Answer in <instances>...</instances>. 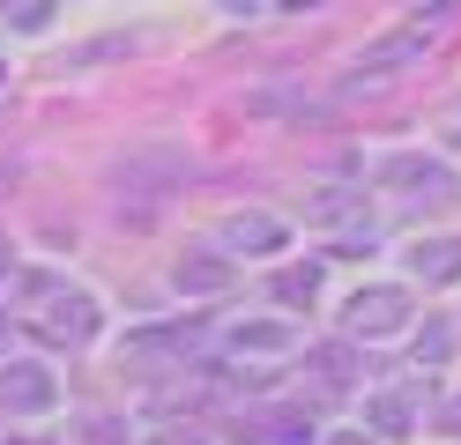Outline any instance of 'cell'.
I'll return each mask as SVG.
<instances>
[{
	"label": "cell",
	"instance_id": "6da1fadb",
	"mask_svg": "<svg viewBox=\"0 0 461 445\" xmlns=\"http://www.w3.org/2000/svg\"><path fill=\"white\" fill-rule=\"evenodd\" d=\"M342 326H350L357 342H387V334H402V326H410V289H394V282L357 289L350 305H342Z\"/></svg>",
	"mask_w": 461,
	"mask_h": 445
},
{
	"label": "cell",
	"instance_id": "7a4b0ae2",
	"mask_svg": "<svg viewBox=\"0 0 461 445\" xmlns=\"http://www.w3.org/2000/svg\"><path fill=\"white\" fill-rule=\"evenodd\" d=\"M431 38H439V22H402V30H387L380 45H365L357 52V75H402V67H417V59L431 52Z\"/></svg>",
	"mask_w": 461,
	"mask_h": 445
},
{
	"label": "cell",
	"instance_id": "3957f363",
	"mask_svg": "<svg viewBox=\"0 0 461 445\" xmlns=\"http://www.w3.org/2000/svg\"><path fill=\"white\" fill-rule=\"evenodd\" d=\"M52 401H60V378H52L45 364H8L0 371V408L8 415H45Z\"/></svg>",
	"mask_w": 461,
	"mask_h": 445
},
{
	"label": "cell",
	"instance_id": "277c9868",
	"mask_svg": "<svg viewBox=\"0 0 461 445\" xmlns=\"http://www.w3.org/2000/svg\"><path fill=\"white\" fill-rule=\"evenodd\" d=\"M380 178L402 186V193H424V200H447V186H454V171H447L439 156H387Z\"/></svg>",
	"mask_w": 461,
	"mask_h": 445
},
{
	"label": "cell",
	"instance_id": "5b68a950",
	"mask_svg": "<svg viewBox=\"0 0 461 445\" xmlns=\"http://www.w3.org/2000/svg\"><path fill=\"white\" fill-rule=\"evenodd\" d=\"M38 334H52V342H90V334H97V305H90V297H52L45 319H38Z\"/></svg>",
	"mask_w": 461,
	"mask_h": 445
},
{
	"label": "cell",
	"instance_id": "8992f818",
	"mask_svg": "<svg viewBox=\"0 0 461 445\" xmlns=\"http://www.w3.org/2000/svg\"><path fill=\"white\" fill-rule=\"evenodd\" d=\"M410 275L417 282H454L461 275V245H454V237H417V245H410Z\"/></svg>",
	"mask_w": 461,
	"mask_h": 445
},
{
	"label": "cell",
	"instance_id": "52a82bcc",
	"mask_svg": "<svg viewBox=\"0 0 461 445\" xmlns=\"http://www.w3.org/2000/svg\"><path fill=\"white\" fill-rule=\"evenodd\" d=\"M223 245H239V253H276V245H283V223H276V216H223Z\"/></svg>",
	"mask_w": 461,
	"mask_h": 445
},
{
	"label": "cell",
	"instance_id": "ba28073f",
	"mask_svg": "<svg viewBox=\"0 0 461 445\" xmlns=\"http://www.w3.org/2000/svg\"><path fill=\"white\" fill-rule=\"evenodd\" d=\"M0 22L23 30V38H38V30L52 22V0H0Z\"/></svg>",
	"mask_w": 461,
	"mask_h": 445
},
{
	"label": "cell",
	"instance_id": "9c48e42d",
	"mask_svg": "<svg viewBox=\"0 0 461 445\" xmlns=\"http://www.w3.org/2000/svg\"><path fill=\"white\" fill-rule=\"evenodd\" d=\"M171 282H179V289H223L230 282V260H179Z\"/></svg>",
	"mask_w": 461,
	"mask_h": 445
},
{
	"label": "cell",
	"instance_id": "30bf717a",
	"mask_svg": "<svg viewBox=\"0 0 461 445\" xmlns=\"http://www.w3.org/2000/svg\"><path fill=\"white\" fill-rule=\"evenodd\" d=\"M312 289H321V267H283V275H276L283 305H312Z\"/></svg>",
	"mask_w": 461,
	"mask_h": 445
},
{
	"label": "cell",
	"instance_id": "8fae6325",
	"mask_svg": "<svg viewBox=\"0 0 461 445\" xmlns=\"http://www.w3.org/2000/svg\"><path fill=\"white\" fill-rule=\"evenodd\" d=\"M372 423H380L387 438H402V431H410V401H402V394H380V401H372Z\"/></svg>",
	"mask_w": 461,
	"mask_h": 445
},
{
	"label": "cell",
	"instance_id": "7c38bea8",
	"mask_svg": "<svg viewBox=\"0 0 461 445\" xmlns=\"http://www.w3.org/2000/svg\"><path fill=\"white\" fill-rule=\"evenodd\" d=\"M230 342H239V349H291V326H239V334H230Z\"/></svg>",
	"mask_w": 461,
	"mask_h": 445
},
{
	"label": "cell",
	"instance_id": "4fadbf2b",
	"mask_svg": "<svg viewBox=\"0 0 461 445\" xmlns=\"http://www.w3.org/2000/svg\"><path fill=\"white\" fill-rule=\"evenodd\" d=\"M357 193H321V200H312V223H342V216H357Z\"/></svg>",
	"mask_w": 461,
	"mask_h": 445
},
{
	"label": "cell",
	"instance_id": "5bb4252c",
	"mask_svg": "<svg viewBox=\"0 0 461 445\" xmlns=\"http://www.w3.org/2000/svg\"><path fill=\"white\" fill-rule=\"evenodd\" d=\"M417 356H424V364H439V356H447V326H424V342H417Z\"/></svg>",
	"mask_w": 461,
	"mask_h": 445
},
{
	"label": "cell",
	"instance_id": "9a60e30c",
	"mask_svg": "<svg viewBox=\"0 0 461 445\" xmlns=\"http://www.w3.org/2000/svg\"><path fill=\"white\" fill-rule=\"evenodd\" d=\"M223 8H239V15H253V8H261V0H223Z\"/></svg>",
	"mask_w": 461,
	"mask_h": 445
},
{
	"label": "cell",
	"instance_id": "2e32d148",
	"mask_svg": "<svg viewBox=\"0 0 461 445\" xmlns=\"http://www.w3.org/2000/svg\"><path fill=\"white\" fill-rule=\"evenodd\" d=\"M335 445H365V438H335Z\"/></svg>",
	"mask_w": 461,
	"mask_h": 445
}]
</instances>
